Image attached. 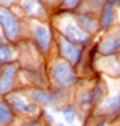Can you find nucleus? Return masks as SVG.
<instances>
[{"instance_id":"obj_3","label":"nucleus","mask_w":120,"mask_h":126,"mask_svg":"<svg viewBox=\"0 0 120 126\" xmlns=\"http://www.w3.org/2000/svg\"><path fill=\"white\" fill-rule=\"evenodd\" d=\"M59 48H60V53L63 58H66L67 60L73 64L80 63L81 60V55H82V49L80 46L71 42L70 39H67L64 35L59 36Z\"/></svg>"},{"instance_id":"obj_17","label":"nucleus","mask_w":120,"mask_h":126,"mask_svg":"<svg viewBox=\"0 0 120 126\" xmlns=\"http://www.w3.org/2000/svg\"><path fill=\"white\" fill-rule=\"evenodd\" d=\"M63 4L66 6L67 9H76V7H78V4H80V0H63Z\"/></svg>"},{"instance_id":"obj_5","label":"nucleus","mask_w":120,"mask_h":126,"mask_svg":"<svg viewBox=\"0 0 120 126\" xmlns=\"http://www.w3.org/2000/svg\"><path fill=\"white\" fill-rule=\"evenodd\" d=\"M116 0H106L102 6V13H101V20H99V27L101 30H107L110 27L116 18Z\"/></svg>"},{"instance_id":"obj_21","label":"nucleus","mask_w":120,"mask_h":126,"mask_svg":"<svg viewBox=\"0 0 120 126\" xmlns=\"http://www.w3.org/2000/svg\"><path fill=\"white\" fill-rule=\"evenodd\" d=\"M0 74H1V63H0Z\"/></svg>"},{"instance_id":"obj_8","label":"nucleus","mask_w":120,"mask_h":126,"mask_svg":"<svg viewBox=\"0 0 120 126\" xmlns=\"http://www.w3.org/2000/svg\"><path fill=\"white\" fill-rule=\"evenodd\" d=\"M99 50L102 55H112L120 50V30L106 36L99 46Z\"/></svg>"},{"instance_id":"obj_9","label":"nucleus","mask_w":120,"mask_h":126,"mask_svg":"<svg viewBox=\"0 0 120 126\" xmlns=\"http://www.w3.org/2000/svg\"><path fill=\"white\" fill-rule=\"evenodd\" d=\"M31 98L38 104L42 105H53L59 101V94L53 91H43V90H32L29 93Z\"/></svg>"},{"instance_id":"obj_7","label":"nucleus","mask_w":120,"mask_h":126,"mask_svg":"<svg viewBox=\"0 0 120 126\" xmlns=\"http://www.w3.org/2000/svg\"><path fill=\"white\" fill-rule=\"evenodd\" d=\"M17 66L10 63L9 66L4 69V72L0 74V94H6L9 93L10 88L13 87L14 81H15V74H17Z\"/></svg>"},{"instance_id":"obj_6","label":"nucleus","mask_w":120,"mask_h":126,"mask_svg":"<svg viewBox=\"0 0 120 126\" xmlns=\"http://www.w3.org/2000/svg\"><path fill=\"white\" fill-rule=\"evenodd\" d=\"M34 38L36 41V45L39 46V49L46 53L50 48V42H52V32L50 30L45 27V25H36L34 28Z\"/></svg>"},{"instance_id":"obj_14","label":"nucleus","mask_w":120,"mask_h":126,"mask_svg":"<svg viewBox=\"0 0 120 126\" xmlns=\"http://www.w3.org/2000/svg\"><path fill=\"white\" fill-rule=\"evenodd\" d=\"M14 60V50L13 48L6 44L3 39H0V63L1 64H10Z\"/></svg>"},{"instance_id":"obj_15","label":"nucleus","mask_w":120,"mask_h":126,"mask_svg":"<svg viewBox=\"0 0 120 126\" xmlns=\"http://www.w3.org/2000/svg\"><path fill=\"white\" fill-rule=\"evenodd\" d=\"M102 108L109 111V112H119L120 111V93L117 95H113V97H109L103 101Z\"/></svg>"},{"instance_id":"obj_12","label":"nucleus","mask_w":120,"mask_h":126,"mask_svg":"<svg viewBox=\"0 0 120 126\" xmlns=\"http://www.w3.org/2000/svg\"><path fill=\"white\" fill-rule=\"evenodd\" d=\"M21 7L31 17H42L45 13L43 4L40 0H22Z\"/></svg>"},{"instance_id":"obj_13","label":"nucleus","mask_w":120,"mask_h":126,"mask_svg":"<svg viewBox=\"0 0 120 126\" xmlns=\"http://www.w3.org/2000/svg\"><path fill=\"white\" fill-rule=\"evenodd\" d=\"M15 116L13 113V108L7 101H0V125L13 123Z\"/></svg>"},{"instance_id":"obj_16","label":"nucleus","mask_w":120,"mask_h":126,"mask_svg":"<svg viewBox=\"0 0 120 126\" xmlns=\"http://www.w3.org/2000/svg\"><path fill=\"white\" fill-rule=\"evenodd\" d=\"M60 112L63 113V116H64V121L67 123H74L76 122V109L73 108L71 105H67V107H63L60 108Z\"/></svg>"},{"instance_id":"obj_1","label":"nucleus","mask_w":120,"mask_h":126,"mask_svg":"<svg viewBox=\"0 0 120 126\" xmlns=\"http://www.w3.org/2000/svg\"><path fill=\"white\" fill-rule=\"evenodd\" d=\"M52 80L57 88H67L77 83V76L73 70V63L68 60H59L52 69Z\"/></svg>"},{"instance_id":"obj_2","label":"nucleus","mask_w":120,"mask_h":126,"mask_svg":"<svg viewBox=\"0 0 120 126\" xmlns=\"http://www.w3.org/2000/svg\"><path fill=\"white\" fill-rule=\"evenodd\" d=\"M0 25L7 39L15 41L21 35V21L4 6H0Z\"/></svg>"},{"instance_id":"obj_11","label":"nucleus","mask_w":120,"mask_h":126,"mask_svg":"<svg viewBox=\"0 0 120 126\" xmlns=\"http://www.w3.org/2000/svg\"><path fill=\"white\" fill-rule=\"evenodd\" d=\"M74 18H76L77 24L80 25L84 31H87L88 34H91V32L96 31L98 30V23H96V20H95V17L93 16H91V14H74Z\"/></svg>"},{"instance_id":"obj_4","label":"nucleus","mask_w":120,"mask_h":126,"mask_svg":"<svg viewBox=\"0 0 120 126\" xmlns=\"http://www.w3.org/2000/svg\"><path fill=\"white\" fill-rule=\"evenodd\" d=\"M64 36L67 39H70L71 42H74L77 45H87L89 41H91V35L87 31H84L81 27H77L74 24H67L63 28Z\"/></svg>"},{"instance_id":"obj_18","label":"nucleus","mask_w":120,"mask_h":126,"mask_svg":"<svg viewBox=\"0 0 120 126\" xmlns=\"http://www.w3.org/2000/svg\"><path fill=\"white\" fill-rule=\"evenodd\" d=\"M89 1H91V4H92L93 7H98V6L105 3V0H89Z\"/></svg>"},{"instance_id":"obj_20","label":"nucleus","mask_w":120,"mask_h":126,"mask_svg":"<svg viewBox=\"0 0 120 126\" xmlns=\"http://www.w3.org/2000/svg\"><path fill=\"white\" fill-rule=\"evenodd\" d=\"M116 6H117V7L120 9V0H116Z\"/></svg>"},{"instance_id":"obj_10","label":"nucleus","mask_w":120,"mask_h":126,"mask_svg":"<svg viewBox=\"0 0 120 126\" xmlns=\"http://www.w3.org/2000/svg\"><path fill=\"white\" fill-rule=\"evenodd\" d=\"M11 107L15 112H20V113H34L38 111V105L36 104H32V102H25V99L21 98L20 95L17 94H13L11 95Z\"/></svg>"},{"instance_id":"obj_19","label":"nucleus","mask_w":120,"mask_h":126,"mask_svg":"<svg viewBox=\"0 0 120 126\" xmlns=\"http://www.w3.org/2000/svg\"><path fill=\"white\" fill-rule=\"evenodd\" d=\"M46 119H48V121L50 122V123H54V119L52 116H50V115H46Z\"/></svg>"}]
</instances>
